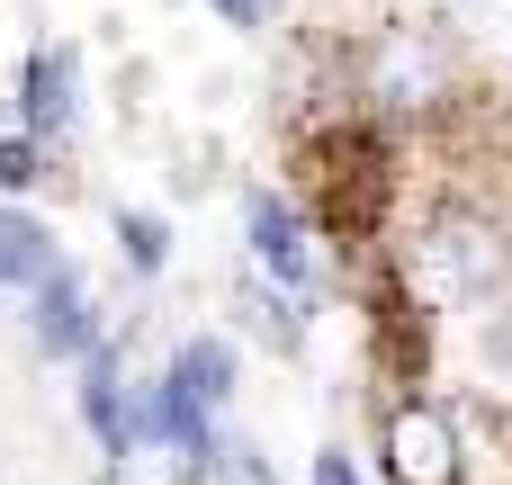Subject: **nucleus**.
I'll return each mask as SVG.
<instances>
[{"mask_svg": "<svg viewBox=\"0 0 512 485\" xmlns=\"http://www.w3.org/2000/svg\"><path fill=\"white\" fill-rule=\"evenodd\" d=\"M378 468H387V485H459V468H468L459 414L432 405V396L378 405Z\"/></svg>", "mask_w": 512, "mask_h": 485, "instance_id": "1", "label": "nucleus"}, {"mask_svg": "<svg viewBox=\"0 0 512 485\" xmlns=\"http://www.w3.org/2000/svg\"><path fill=\"white\" fill-rule=\"evenodd\" d=\"M423 252H432V270H441L459 297H495V288L512 279V234L486 216V207H468V198L432 207V225H423Z\"/></svg>", "mask_w": 512, "mask_h": 485, "instance_id": "2", "label": "nucleus"}, {"mask_svg": "<svg viewBox=\"0 0 512 485\" xmlns=\"http://www.w3.org/2000/svg\"><path fill=\"white\" fill-rule=\"evenodd\" d=\"M108 333H99V297L72 261H54L36 288H27V351L36 360H90Z\"/></svg>", "mask_w": 512, "mask_h": 485, "instance_id": "3", "label": "nucleus"}, {"mask_svg": "<svg viewBox=\"0 0 512 485\" xmlns=\"http://www.w3.org/2000/svg\"><path fill=\"white\" fill-rule=\"evenodd\" d=\"M9 108H18V135L27 144L72 135V117H81V54L72 45H27L18 54V81H9Z\"/></svg>", "mask_w": 512, "mask_h": 485, "instance_id": "4", "label": "nucleus"}, {"mask_svg": "<svg viewBox=\"0 0 512 485\" xmlns=\"http://www.w3.org/2000/svg\"><path fill=\"white\" fill-rule=\"evenodd\" d=\"M243 252L261 261V279H279V288H315V234H306V216L279 198V189H243Z\"/></svg>", "mask_w": 512, "mask_h": 485, "instance_id": "5", "label": "nucleus"}, {"mask_svg": "<svg viewBox=\"0 0 512 485\" xmlns=\"http://www.w3.org/2000/svg\"><path fill=\"white\" fill-rule=\"evenodd\" d=\"M126 351L117 342H99L90 360H72V414H81V432L99 441V459H108V477L135 459V441H126Z\"/></svg>", "mask_w": 512, "mask_h": 485, "instance_id": "6", "label": "nucleus"}, {"mask_svg": "<svg viewBox=\"0 0 512 485\" xmlns=\"http://www.w3.org/2000/svg\"><path fill=\"white\" fill-rule=\"evenodd\" d=\"M162 378H171V387H180V396H189L207 423H216V414L243 396V360H234V342H216V333H189V342L162 360Z\"/></svg>", "mask_w": 512, "mask_h": 485, "instance_id": "7", "label": "nucleus"}, {"mask_svg": "<svg viewBox=\"0 0 512 485\" xmlns=\"http://www.w3.org/2000/svg\"><path fill=\"white\" fill-rule=\"evenodd\" d=\"M54 261H63L54 225H45V216H27V207H0V288H18V297H27Z\"/></svg>", "mask_w": 512, "mask_h": 485, "instance_id": "8", "label": "nucleus"}, {"mask_svg": "<svg viewBox=\"0 0 512 485\" xmlns=\"http://www.w3.org/2000/svg\"><path fill=\"white\" fill-rule=\"evenodd\" d=\"M234 315H243V333H252L270 360H306V324H297V306H288L279 288H261V279H234Z\"/></svg>", "mask_w": 512, "mask_h": 485, "instance_id": "9", "label": "nucleus"}, {"mask_svg": "<svg viewBox=\"0 0 512 485\" xmlns=\"http://www.w3.org/2000/svg\"><path fill=\"white\" fill-rule=\"evenodd\" d=\"M108 225H117V252H126L135 279H162V270H171V216H153V207H108Z\"/></svg>", "mask_w": 512, "mask_h": 485, "instance_id": "10", "label": "nucleus"}, {"mask_svg": "<svg viewBox=\"0 0 512 485\" xmlns=\"http://www.w3.org/2000/svg\"><path fill=\"white\" fill-rule=\"evenodd\" d=\"M36 180H45V144H27V135L9 126V135H0V207H18Z\"/></svg>", "mask_w": 512, "mask_h": 485, "instance_id": "11", "label": "nucleus"}, {"mask_svg": "<svg viewBox=\"0 0 512 485\" xmlns=\"http://www.w3.org/2000/svg\"><path fill=\"white\" fill-rule=\"evenodd\" d=\"M207 485H270V459L252 441H216V477Z\"/></svg>", "mask_w": 512, "mask_h": 485, "instance_id": "12", "label": "nucleus"}, {"mask_svg": "<svg viewBox=\"0 0 512 485\" xmlns=\"http://www.w3.org/2000/svg\"><path fill=\"white\" fill-rule=\"evenodd\" d=\"M207 9H216L225 27H270V18H279V0H207Z\"/></svg>", "mask_w": 512, "mask_h": 485, "instance_id": "13", "label": "nucleus"}, {"mask_svg": "<svg viewBox=\"0 0 512 485\" xmlns=\"http://www.w3.org/2000/svg\"><path fill=\"white\" fill-rule=\"evenodd\" d=\"M306 485H360V468H351V450H315V468H306Z\"/></svg>", "mask_w": 512, "mask_h": 485, "instance_id": "14", "label": "nucleus"}, {"mask_svg": "<svg viewBox=\"0 0 512 485\" xmlns=\"http://www.w3.org/2000/svg\"><path fill=\"white\" fill-rule=\"evenodd\" d=\"M99 485H117V477H99Z\"/></svg>", "mask_w": 512, "mask_h": 485, "instance_id": "15", "label": "nucleus"}]
</instances>
